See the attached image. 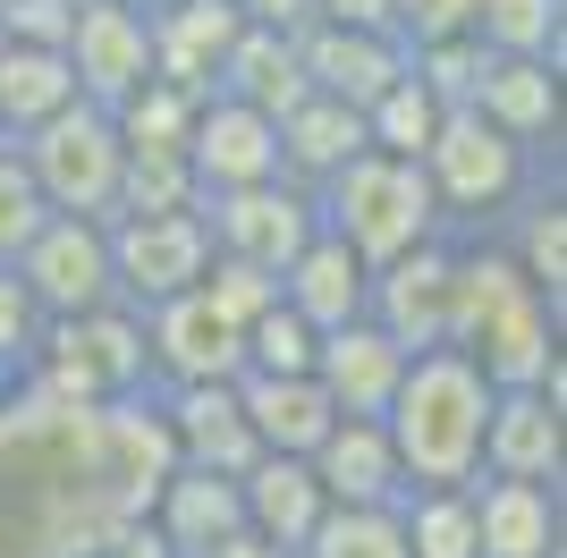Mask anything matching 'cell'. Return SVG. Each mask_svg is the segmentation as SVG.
Segmentation results:
<instances>
[{
    "label": "cell",
    "instance_id": "cell-24",
    "mask_svg": "<svg viewBox=\"0 0 567 558\" xmlns=\"http://www.w3.org/2000/svg\"><path fill=\"white\" fill-rule=\"evenodd\" d=\"M364 297H373V262L348 255L331 229L306 237V255L280 271V304L306 313L313 330H339V322H364Z\"/></svg>",
    "mask_w": 567,
    "mask_h": 558
},
{
    "label": "cell",
    "instance_id": "cell-15",
    "mask_svg": "<svg viewBox=\"0 0 567 558\" xmlns=\"http://www.w3.org/2000/svg\"><path fill=\"white\" fill-rule=\"evenodd\" d=\"M144 348H153V390H178V381H237V364H246L237 322H220L195 288L144 304Z\"/></svg>",
    "mask_w": 567,
    "mask_h": 558
},
{
    "label": "cell",
    "instance_id": "cell-2",
    "mask_svg": "<svg viewBox=\"0 0 567 558\" xmlns=\"http://www.w3.org/2000/svg\"><path fill=\"white\" fill-rule=\"evenodd\" d=\"M483 423H492V381L466 348H415L381 406L406 490H466L483 474Z\"/></svg>",
    "mask_w": 567,
    "mask_h": 558
},
{
    "label": "cell",
    "instance_id": "cell-5",
    "mask_svg": "<svg viewBox=\"0 0 567 558\" xmlns=\"http://www.w3.org/2000/svg\"><path fill=\"white\" fill-rule=\"evenodd\" d=\"M313 211L364 262H390L406 246H424V237H450L441 229V204H432V186H424V162H399V153H373V144L313 186Z\"/></svg>",
    "mask_w": 567,
    "mask_h": 558
},
{
    "label": "cell",
    "instance_id": "cell-14",
    "mask_svg": "<svg viewBox=\"0 0 567 558\" xmlns=\"http://www.w3.org/2000/svg\"><path fill=\"white\" fill-rule=\"evenodd\" d=\"M457 348L483 364V381H492V390H543L550 372H559V304L534 297V288H517V297L492 304V313H483Z\"/></svg>",
    "mask_w": 567,
    "mask_h": 558
},
{
    "label": "cell",
    "instance_id": "cell-33",
    "mask_svg": "<svg viewBox=\"0 0 567 558\" xmlns=\"http://www.w3.org/2000/svg\"><path fill=\"white\" fill-rule=\"evenodd\" d=\"M195 111H204V93L169 85V76H144L127 102H111V127H118V144H169V153H187Z\"/></svg>",
    "mask_w": 567,
    "mask_h": 558
},
{
    "label": "cell",
    "instance_id": "cell-27",
    "mask_svg": "<svg viewBox=\"0 0 567 558\" xmlns=\"http://www.w3.org/2000/svg\"><path fill=\"white\" fill-rule=\"evenodd\" d=\"M213 93H229V102H246V111H262V118H288L313 93L306 69H297V34H288V25H237Z\"/></svg>",
    "mask_w": 567,
    "mask_h": 558
},
{
    "label": "cell",
    "instance_id": "cell-9",
    "mask_svg": "<svg viewBox=\"0 0 567 558\" xmlns=\"http://www.w3.org/2000/svg\"><path fill=\"white\" fill-rule=\"evenodd\" d=\"M204 229H213V255H237L255 271L280 279L288 262L306 255V237L322 229V211L297 178H262V186H229V195H204Z\"/></svg>",
    "mask_w": 567,
    "mask_h": 558
},
{
    "label": "cell",
    "instance_id": "cell-1",
    "mask_svg": "<svg viewBox=\"0 0 567 558\" xmlns=\"http://www.w3.org/2000/svg\"><path fill=\"white\" fill-rule=\"evenodd\" d=\"M153 397L60 406L9 381L0 397V558H102L169 474Z\"/></svg>",
    "mask_w": 567,
    "mask_h": 558
},
{
    "label": "cell",
    "instance_id": "cell-6",
    "mask_svg": "<svg viewBox=\"0 0 567 558\" xmlns=\"http://www.w3.org/2000/svg\"><path fill=\"white\" fill-rule=\"evenodd\" d=\"M18 162H25V178H34V195L51 211H76V220H111L118 211V162H127V144H118L102 102H69L34 136H18Z\"/></svg>",
    "mask_w": 567,
    "mask_h": 558
},
{
    "label": "cell",
    "instance_id": "cell-3",
    "mask_svg": "<svg viewBox=\"0 0 567 558\" xmlns=\"http://www.w3.org/2000/svg\"><path fill=\"white\" fill-rule=\"evenodd\" d=\"M18 390L60 397V406H127L153 397V348H144V313L136 304H94L69 322H43V348L25 355Z\"/></svg>",
    "mask_w": 567,
    "mask_h": 558
},
{
    "label": "cell",
    "instance_id": "cell-29",
    "mask_svg": "<svg viewBox=\"0 0 567 558\" xmlns=\"http://www.w3.org/2000/svg\"><path fill=\"white\" fill-rule=\"evenodd\" d=\"M271 127H280V178H297L306 195L364 153V111H348L331 93H306V102L288 118H271Z\"/></svg>",
    "mask_w": 567,
    "mask_h": 558
},
{
    "label": "cell",
    "instance_id": "cell-8",
    "mask_svg": "<svg viewBox=\"0 0 567 558\" xmlns=\"http://www.w3.org/2000/svg\"><path fill=\"white\" fill-rule=\"evenodd\" d=\"M25 279V297L43 322H69V313H94L111 304V220H76V211H51L43 229L25 237V255L9 262Z\"/></svg>",
    "mask_w": 567,
    "mask_h": 558
},
{
    "label": "cell",
    "instance_id": "cell-38",
    "mask_svg": "<svg viewBox=\"0 0 567 558\" xmlns=\"http://www.w3.org/2000/svg\"><path fill=\"white\" fill-rule=\"evenodd\" d=\"M195 297L213 304L220 322H255V313H271V304H280V279L271 271H255V262H237V255H213L204 262V279H195Z\"/></svg>",
    "mask_w": 567,
    "mask_h": 558
},
{
    "label": "cell",
    "instance_id": "cell-42",
    "mask_svg": "<svg viewBox=\"0 0 567 558\" xmlns=\"http://www.w3.org/2000/svg\"><path fill=\"white\" fill-rule=\"evenodd\" d=\"M390 34L406 51L457 43V34H474V0H390Z\"/></svg>",
    "mask_w": 567,
    "mask_h": 558
},
{
    "label": "cell",
    "instance_id": "cell-43",
    "mask_svg": "<svg viewBox=\"0 0 567 558\" xmlns=\"http://www.w3.org/2000/svg\"><path fill=\"white\" fill-rule=\"evenodd\" d=\"M69 25H76V0H0V43L69 51Z\"/></svg>",
    "mask_w": 567,
    "mask_h": 558
},
{
    "label": "cell",
    "instance_id": "cell-35",
    "mask_svg": "<svg viewBox=\"0 0 567 558\" xmlns=\"http://www.w3.org/2000/svg\"><path fill=\"white\" fill-rule=\"evenodd\" d=\"M432 136H441V102L424 93V76L406 69L399 85H390L373 111H364V144H373V153H399V162H424Z\"/></svg>",
    "mask_w": 567,
    "mask_h": 558
},
{
    "label": "cell",
    "instance_id": "cell-18",
    "mask_svg": "<svg viewBox=\"0 0 567 558\" xmlns=\"http://www.w3.org/2000/svg\"><path fill=\"white\" fill-rule=\"evenodd\" d=\"M313 483L331 508H399L406 499V474H399V448L381 432V415H339L322 441H313Z\"/></svg>",
    "mask_w": 567,
    "mask_h": 558
},
{
    "label": "cell",
    "instance_id": "cell-19",
    "mask_svg": "<svg viewBox=\"0 0 567 558\" xmlns=\"http://www.w3.org/2000/svg\"><path fill=\"white\" fill-rule=\"evenodd\" d=\"M144 525L169 541V558H213L229 534H246V508H237V474H213V465H169Z\"/></svg>",
    "mask_w": 567,
    "mask_h": 558
},
{
    "label": "cell",
    "instance_id": "cell-48",
    "mask_svg": "<svg viewBox=\"0 0 567 558\" xmlns=\"http://www.w3.org/2000/svg\"><path fill=\"white\" fill-rule=\"evenodd\" d=\"M0 153H9V127H0Z\"/></svg>",
    "mask_w": 567,
    "mask_h": 558
},
{
    "label": "cell",
    "instance_id": "cell-23",
    "mask_svg": "<svg viewBox=\"0 0 567 558\" xmlns=\"http://www.w3.org/2000/svg\"><path fill=\"white\" fill-rule=\"evenodd\" d=\"M237 406H246L255 448H271V457H313V441L339 423L313 372H237Z\"/></svg>",
    "mask_w": 567,
    "mask_h": 558
},
{
    "label": "cell",
    "instance_id": "cell-17",
    "mask_svg": "<svg viewBox=\"0 0 567 558\" xmlns=\"http://www.w3.org/2000/svg\"><path fill=\"white\" fill-rule=\"evenodd\" d=\"M153 415H162L169 457H178V465L237 474V465L255 457V432H246L237 381H178V390H153Z\"/></svg>",
    "mask_w": 567,
    "mask_h": 558
},
{
    "label": "cell",
    "instance_id": "cell-20",
    "mask_svg": "<svg viewBox=\"0 0 567 558\" xmlns=\"http://www.w3.org/2000/svg\"><path fill=\"white\" fill-rule=\"evenodd\" d=\"M237 508H246V534H255V541H271L280 558H297L331 499H322V483H313L306 457H271V448H255V457L237 465Z\"/></svg>",
    "mask_w": 567,
    "mask_h": 558
},
{
    "label": "cell",
    "instance_id": "cell-46",
    "mask_svg": "<svg viewBox=\"0 0 567 558\" xmlns=\"http://www.w3.org/2000/svg\"><path fill=\"white\" fill-rule=\"evenodd\" d=\"M213 558H280V550H271V541H255V534H229Z\"/></svg>",
    "mask_w": 567,
    "mask_h": 558
},
{
    "label": "cell",
    "instance_id": "cell-36",
    "mask_svg": "<svg viewBox=\"0 0 567 558\" xmlns=\"http://www.w3.org/2000/svg\"><path fill=\"white\" fill-rule=\"evenodd\" d=\"M297 558H406L399 508H322Z\"/></svg>",
    "mask_w": 567,
    "mask_h": 558
},
{
    "label": "cell",
    "instance_id": "cell-25",
    "mask_svg": "<svg viewBox=\"0 0 567 558\" xmlns=\"http://www.w3.org/2000/svg\"><path fill=\"white\" fill-rule=\"evenodd\" d=\"M237 25L246 18H237L229 0H169V9H153V76H169V85H187V93H213Z\"/></svg>",
    "mask_w": 567,
    "mask_h": 558
},
{
    "label": "cell",
    "instance_id": "cell-31",
    "mask_svg": "<svg viewBox=\"0 0 567 558\" xmlns=\"http://www.w3.org/2000/svg\"><path fill=\"white\" fill-rule=\"evenodd\" d=\"M567 0H474V43L492 60H559Z\"/></svg>",
    "mask_w": 567,
    "mask_h": 558
},
{
    "label": "cell",
    "instance_id": "cell-21",
    "mask_svg": "<svg viewBox=\"0 0 567 558\" xmlns=\"http://www.w3.org/2000/svg\"><path fill=\"white\" fill-rule=\"evenodd\" d=\"M399 372H406V348L373 322V313L322 330V348H313V381L331 397V415H381L390 390H399Z\"/></svg>",
    "mask_w": 567,
    "mask_h": 558
},
{
    "label": "cell",
    "instance_id": "cell-39",
    "mask_svg": "<svg viewBox=\"0 0 567 558\" xmlns=\"http://www.w3.org/2000/svg\"><path fill=\"white\" fill-rule=\"evenodd\" d=\"M406 69L424 76V93L441 102V111H466L474 85H483V69H492V51L474 43V34H457V43H424V51H406Z\"/></svg>",
    "mask_w": 567,
    "mask_h": 558
},
{
    "label": "cell",
    "instance_id": "cell-40",
    "mask_svg": "<svg viewBox=\"0 0 567 558\" xmlns=\"http://www.w3.org/2000/svg\"><path fill=\"white\" fill-rule=\"evenodd\" d=\"M51 220V204L34 195V178H25V162H18V144L0 153V262H18L25 255V237Z\"/></svg>",
    "mask_w": 567,
    "mask_h": 558
},
{
    "label": "cell",
    "instance_id": "cell-10",
    "mask_svg": "<svg viewBox=\"0 0 567 558\" xmlns=\"http://www.w3.org/2000/svg\"><path fill=\"white\" fill-rule=\"evenodd\" d=\"M69 69L85 102H127V93L153 76V18L136 0H76V25H69Z\"/></svg>",
    "mask_w": 567,
    "mask_h": 558
},
{
    "label": "cell",
    "instance_id": "cell-4",
    "mask_svg": "<svg viewBox=\"0 0 567 558\" xmlns=\"http://www.w3.org/2000/svg\"><path fill=\"white\" fill-rule=\"evenodd\" d=\"M534 178H543V153L499 136L483 111H441V136L424 144V186L450 237H492Z\"/></svg>",
    "mask_w": 567,
    "mask_h": 558
},
{
    "label": "cell",
    "instance_id": "cell-34",
    "mask_svg": "<svg viewBox=\"0 0 567 558\" xmlns=\"http://www.w3.org/2000/svg\"><path fill=\"white\" fill-rule=\"evenodd\" d=\"M195 204H204V195H195L187 153H169V144H127V162H118V211H195Z\"/></svg>",
    "mask_w": 567,
    "mask_h": 558
},
{
    "label": "cell",
    "instance_id": "cell-44",
    "mask_svg": "<svg viewBox=\"0 0 567 558\" xmlns=\"http://www.w3.org/2000/svg\"><path fill=\"white\" fill-rule=\"evenodd\" d=\"M322 25H364V34H390V0H313Z\"/></svg>",
    "mask_w": 567,
    "mask_h": 558
},
{
    "label": "cell",
    "instance_id": "cell-11",
    "mask_svg": "<svg viewBox=\"0 0 567 558\" xmlns=\"http://www.w3.org/2000/svg\"><path fill=\"white\" fill-rule=\"evenodd\" d=\"M364 313H373L406 355H415V348H450V237H424V246L373 262V297H364Z\"/></svg>",
    "mask_w": 567,
    "mask_h": 558
},
{
    "label": "cell",
    "instance_id": "cell-28",
    "mask_svg": "<svg viewBox=\"0 0 567 558\" xmlns=\"http://www.w3.org/2000/svg\"><path fill=\"white\" fill-rule=\"evenodd\" d=\"M466 111H483L499 136H517L525 153L559 144V60H492Z\"/></svg>",
    "mask_w": 567,
    "mask_h": 558
},
{
    "label": "cell",
    "instance_id": "cell-12",
    "mask_svg": "<svg viewBox=\"0 0 567 558\" xmlns=\"http://www.w3.org/2000/svg\"><path fill=\"white\" fill-rule=\"evenodd\" d=\"M187 169H195V195H229V186H262L280 178V127L229 93H204V111L187 127Z\"/></svg>",
    "mask_w": 567,
    "mask_h": 558
},
{
    "label": "cell",
    "instance_id": "cell-13",
    "mask_svg": "<svg viewBox=\"0 0 567 558\" xmlns=\"http://www.w3.org/2000/svg\"><path fill=\"white\" fill-rule=\"evenodd\" d=\"M297 69H306L313 93H331V102H348V111H373L381 93L406 76V43L399 34H364V25L306 18L297 25Z\"/></svg>",
    "mask_w": 567,
    "mask_h": 558
},
{
    "label": "cell",
    "instance_id": "cell-49",
    "mask_svg": "<svg viewBox=\"0 0 567 558\" xmlns=\"http://www.w3.org/2000/svg\"><path fill=\"white\" fill-rule=\"evenodd\" d=\"M0 397H9V381H0Z\"/></svg>",
    "mask_w": 567,
    "mask_h": 558
},
{
    "label": "cell",
    "instance_id": "cell-30",
    "mask_svg": "<svg viewBox=\"0 0 567 558\" xmlns=\"http://www.w3.org/2000/svg\"><path fill=\"white\" fill-rule=\"evenodd\" d=\"M69 102H85V93H76L69 51H43V43H0V127H9V144L34 136L43 118H60Z\"/></svg>",
    "mask_w": 567,
    "mask_h": 558
},
{
    "label": "cell",
    "instance_id": "cell-41",
    "mask_svg": "<svg viewBox=\"0 0 567 558\" xmlns=\"http://www.w3.org/2000/svg\"><path fill=\"white\" fill-rule=\"evenodd\" d=\"M34 348H43V313H34V297H25V279L0 262V381H18Z\"/></svg>",
    "mask_w": 567,
    "mask_h": 558
},
{
    "label": "cell",
    "instance_id": "cell-32",
    "mask_svg": "<svg viewBox=\"0 0 567 558\" xmlns=\"http://www.w3.org/2000/svg\"><path fill=\"white\" fill-rule=\"evenodd\" d=\"M399 534H406V558H483L474 550V483L466 490H406Z\"/></svg>",
    "mask_w": 567,
    "mask_h": 558
},
{
    "label": "cell",
    "instance_id": "cell-45",
    "mask_svg": "<svg viewBox=\"0 0 567 558\" xmlns=\"http://www.w3.org/2000/svg\"><path fill=\"white\" fill-rule=\"evenodd\" d=\"M229 9H237L246 25H288V34L313 18V0H229Z\"/></svg>",
    "mask_w": 567,
    "mask_h": 558
},
{
    "label": "cell",
    "instance_id": "cell-47",
    "mask_svg": "<svg viewBox=\"0 0 567 558\" xmlns=\"http://www.w3.org/2000/svg\"><path fill=\"white\" fill-rule=\"evenodd\" d=\"M136 9H144V18H153V9H169V0H136Z\"/></svg>",
    "mask_w": 567,
    "mask_h": 558
},
{
    "label": "cell",
    "instance_id": "cell-26",
    "mask_svg": "<svg viewBox=\"0 0 567 558\" xmlns=\"http://www.w3.org/2000/svg\"><path fill=\"white\" fill-rule=\"evenodd\" d=\"M499 255L517 262V279L534 288V297L567 304V195H559V169H543V178L517 195V211L499 220Z\"/></svg>",
    "mask_w": 567,
    "mask_h": 558
},
{
    "label": "cell",
    "instance_id": "cell-37",
    "mask_svg": "<svg viewBox=\"0 0 567 558\" xmlns=\"http://www.w3.org/2000/svg\"><path fill=\"white\" fill-rule=\"evenodd\" d=\"M237 348H246V364H237V372H313V348H322V330H313L306 313L271 304V313H255V322L237 330Z\"/></svg>",
    "mask_w": 567,
    "mask_h": 558
},
{
    "label": "cell",
    "instance_id": "cell-22",
    "mask_svg": "<svg viewBox=\"0 0 567 558\" xmlns=\"http://www.w3.org/2000/svg\"><path fill=\"white\" fill-rule=\"evenodd\" d=\"M474 550L483 558H559L567 550L559 483H492V474H474Z\"/></svg>",
    "mask_w": 567,
    "mask_h": 558
},
{
    "label": "cell",
    "instance_id": "cell-7",
    "mask_svg": "<svg viewBox=\"0 0 567 558\" xmlns=\"http://www.w3.org/2000/svg\"><path fill=\"white\" fill-rule=\"evenodd\" d=\"M213 262V229L204 211H118L111 220V288L118 304H162V297H187Z\"/></svg>",
    "mask_w": 567,
    "mask_h": 558
},
{
    "label": "cell",
    "instance_id": "cell-16",
    "mask_svg": "<svg viewBox=\"0 0 567 558\" xmlns=\"http://www.w3.org/2000/svg\"><path fill=\"white\" fill-rule=\"evenodd\" d=\"M567 465V397L550 390H492L483 474L492 483H559Z\"/></svg>",
    "mask_w": 567,
    "mask_h": 558
}]
</instances>
